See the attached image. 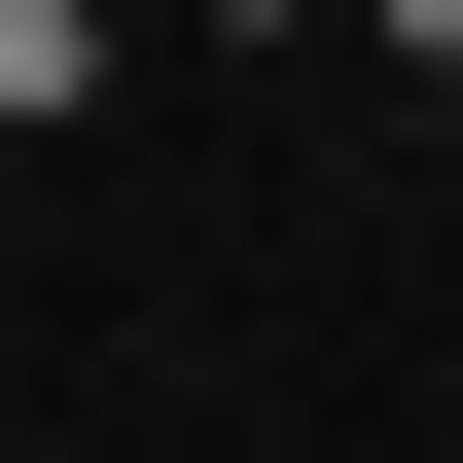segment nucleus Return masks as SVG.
<instances>
[{"label":"nucleus","instance_id":"obj_1","mask_svg":"<svg viewBox=\"0 0 463 463\" xmlns=\"http://www.w3.org/2000/svg\"><path fill=\"white\" fill-rule=\"evenodd\" d=\"M71 71H108V36H71V0H0V143H36V108H71Z\"/></svg>","mask_w":463,"mask_h":463}]
</instances>
